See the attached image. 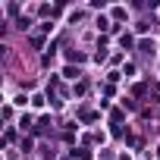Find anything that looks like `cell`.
<instances>
[{"mask_svg":"<svg viewBox=\"0 0 160 160\" xmlns=\"http://www.w3.org/2000/svg\"><path fill=\"white\" fill-rule=\"evenodd\" d=\"M63 75H66V78H75V75H78V69H75V66H66V69H63Z\"/></svg>","mask_w":160,"mask_h":160,"instance_id":"1","label":"cell"},{"mask_svg":"<svg viewBox=\"0 0 160 160\" xmlns=\"http://www.w3.org/2000/svg\"><path fill=\"white\" fill-rule=\"evenodd\" d=\"M66 57H69V60H75V63H82V60H85V57H82V53H78V50H69Z\"/></svg>","mask_w":160,"mask_h":160,"instance_id":"2","label":"cell"}]
</instances>
